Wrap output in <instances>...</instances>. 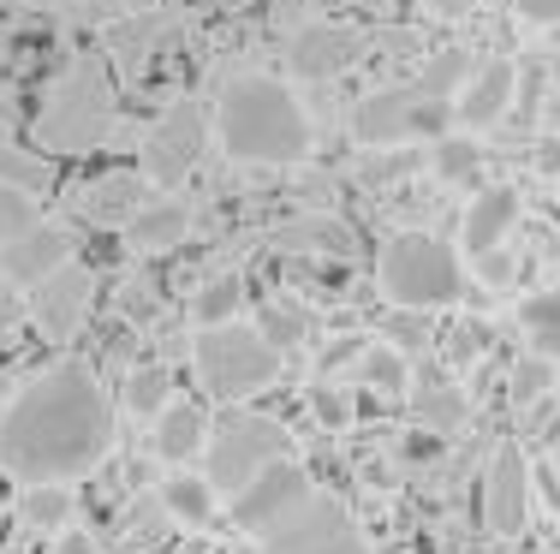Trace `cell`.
<instances>
[{
    "label": "cell",
    "instance_id": "f546056e",
    "mask_svg": "<svg viewBox=\"0 0 560 554\" xmlns=\"http://www.w3.org/2000/svg\"><path fill=\"white\" fill-rule=\"evenodd\" d=\"M435 174H442L447 185H465V191L483 179V150H477L471 131H459V138H435Z\"/></svg>",
    "mask_w": 560,
    "mask_h": 554
},
{
    "label": "cell",
    "instance_id": "ee69618b",
    "mask_svg": "<svg viewBox=\"0 0 560 554\" xmlns=\"http://www.w3.org/2000/svg\"><path fill=\"white\" fill-rule=\"evenodd\" d=\"M537 167H542V174H555V179H560V138H555V131L537 143Z\"/></svg>",
    "mask_w": 560,
    "mask_h": 554
},
{
    "label": "cell",
    "instance_id": "8d00e7d4",
    "mask_svg": "<svg viewBox=\"0 0 560 554\" xmlns=\"http://www.w3.org/2000/svg\"><path fill=\"white\" fill-rule=\"evenodd\" d=\"M489 346V328L483 322H459V328H453V364H465V358H477V352H483Z\"/></svg>",
    "mask_w": 560,
    "mask_h": 554
},
{
    "label": "cell",
    "instance_id": "7c38bea8",
    "mask_svg": "<svg viewBox=\"0 0 560 554\" xmlns=\"http://www.w3.org/2000/svg\"><path fill=\"white\" fill-rule=\"evenodd\" d=\"M143 203H150V179L143 174H96L66 191V221L114 233V227H131Z\"/></svg>",
    "mask_w": 560,
    "mask_h": 554
},
{
    "label": "cell",
    "instance_id": "8fae6325",
    "mask_svg": "<svg viewBox=\"0 0 560 554\" xmlns=\"http://www.w3.org/2000/svg\"><path fill=\"white\" fill-rule=\"evenodd\" d=\"M90 305H96V269H84V262H66V269H55V274H48V281L31 293V322L43 328V340L66 346V340H72L78 328L90 322Z\"/></svg>",
    "mask_w": 560,
    "mask_h": 554
},
{
    "label": "cell",
    "instance_id": "8992f818",
    "mask_svg": "<svg viewBox=\"0 0 560 554\" xmlns=\"http://www.w3.org/2000/svg\"><path fill=\"white\" fill-rule=\"evenodd\" d=\"M292 453V435L275 424V417H257V412H226L215 429H209V447H203V478L215 495H238L245 483H257L275 459Z\"/></svg>",
    "mask_w": 560,
    "mask_h": 554
},
{
    "label": "cell",
    "instance_id": "7bdbcfd3",
    "mask_svg": "<svg viewBox=\"0 0 560 554\" xmlns=\"http://www.w3.org/2000/svg\"><path fill=\"white\" fill-rule=\"evenodd\" d=\"M316 412H323V424H346V417H352V412H346V393H316Z\"/></svg>",
    "mask_w": 560,
    "mask_h": 554
},
{
    "label": "cell",
    "instance_id": "e0dca14e",
    "mask_svg": "<svg viewBox=\"0 0 560 554\" xmlns=\"http://www.w3.org/2000/svg\"><path fill=\"white\" fill-rule=\"evenodd\" d=\"M518 227V191L513 185H483V191L471 197V209H465V257H489V250H501V239Z\"/></svg>",
    "mask_w": 560,
    "mask_h": 554
},
{
    "label": "cell",
    "instance_id": "603a6c76",
    "mask_svg": "<svg viewBox=\"0 0 560 554\" xmlns=\"http://www.w3.org/2000/svg\"><path fill=\"white\" fill-rule=\"evenodd\" d=\"M167 537H173V512L162 507V495H138L114 531V549L119 554H155Z\"/></svg>",
    "mask_w": 560,
    "mask_h": 554
},
{
    "label": "cell",
    "instance_id": "60d3db41",
    "mask_svg": "<svg viewBox=\"0 0 560 554\" xmlns=\"http://www.w3.org/2000/svg\"><path fill=\"white\" fill-rule=\"evenodd\" d=\"M513 12L525 24H560V0H513Z\"/></svg>",
    "mask_w": 560,
    "mask_h": 554
},
{
    "label": "cell",
    "instance_id": "d6a6232c",
    "mask_svg": "<svg viewBox=\"0 0 560 554\" xmlns=\"http://www.w3.org/2000/svg\"><path fill=\"white\" fill-rule=\"evenodd\" d=\"M36 221H43V203L24 191H12V185H0V245L19 239V233H31Z\"/></svg>",
    "mask_w": 560,
    "mask_h": 554
},
{
    "label": "cell",
    "instance_id": "9c48e42d",
    "mask_svg": "<svg viewBox=\"0 0 560 554\" xmlns=\"http://www.w3.org/2000/svg\"><path fill=\"white\" fill-rule=\"evenodd\" d=\"M209 108L203 102H167L162 114H155V126L143 131V143H138V174L143 179H155V185H179L185 174L197 167V155H203V143H209Z\"/></svg>",
    "mask_w": 560,
    "mask_h": 554
},
{
    "label": "cell",
    "instance_id": "ab89813d",
    "mask_svg": "<svg viewBox=\"0 0 560 554\" xmlns=\"http://www.w3.org/2000/svg\"><path fill=\"white\" fill-rule=\"evenodd\" d=\"M48 554H102V549H96V537H90V531H78V524H66V531L55 537V549H48Z\"/></svg>",
    "mask_w": 560,
    "mask_h": 554
},
{
    "label": "cell",
    "instance_id": "7a4b0ae2",
    "mask_svg": "<svg viewBox=\"0 0 560 554\" xmlns=\"http://www.w3.org/2000/svg\"><path fill=\"white\" fill-rule=\"evenodd\" d=\"M215 138L245 167H299L311 155V114L275 72H238L215 96Z\"/></svg>",
    "mask_w": 560,
    "mask_h": 554
},
{
    "label": "cell",
    "instance_id": "bcb514c9",
    "mask_svg": "<svg viewBox=\"0 0 560 554\" xmlns=\"http://www.w3.org/2000/svg\"><path fill=\"white\" fill-rule=\"evenodd\" d=\"M542 126H549L555 138H560V96H549V108H542Z\"/></svg>",
    "mask_w": 560,
    "mask_h": 554
},
{
    "label": "cell",
    "instance_id": "ba28073f",
    "mask_svg": "<svg viewBox=\"0 0 560 554\" xmlns=\"http://www.w3.org/2000/svg\"><path fill=\"white\" fill-rule=\"evenodd\" d=\"M262 554H370L364 531L352 524V512L335 495H311L287 512L280 524L257 537Z\"/></svg>",
    "mask_w": 560,
    "mask_h": 554
},
{
    "label": "cell",
    "instance_id": "c3c4849f",
    "mask_svg": "<svg viewBox=\"0 0 560 554\" xmlns=\"http://www.w3.org/2000/svg\"><path fill=\"white\" fill-rule=\"evenodd\" d=\"M221 7H226V12H238V7H250V0H221Z\"/></svg>",
    "mask_w": 560,
    "mask_h": 554
},
{
    "label": "cell",
    "instance_id": "3957f363",
    "mask_svg": "<svg viewBox=\"0 0 560 554\" xmlns=\"http://www.w3.org/2000/svg\"><path fill=\"white\" fill-rule=\"evenodd\" d=\"M119 96H114V78L96 55H72L48 78L43 90V108H36V138L43 150L55 155H90V150H108L119 138Z\"/></svg>",
    "mask_w": 560,
    "mask_h": 554
},
{
    "label": "cell",
    "instance_id": "2e32d148",
    "mask_svg": "<svg viewBox=\"0 0 560 554\" xmlns=\"http://www.w3.org/2000/svg\"><path fill=\"white\" fill-rule=\"evenodd\" d=\"M513 90H518V66L513 60H483L471 72V84L459 90V102H453V126L483 131V126L506 120V114H513Z\"/></svg>",
    "mask_w": 560,
    "mask_h": 554
},
{
    "label": "cell",
    "instance_id": "83f0119b",
    "mask_svg": "<svg viewBox=\"0 0 560 554\" xmlns=\"http://www.w3.org/2000/svg\"><path fill=\"white\" fill-rule=\"evenodd\" d=\"M238 305H245V281H238V274L226 269V274H215V281H203V286L191 293V322H197V328L233 322Z\"/></svg>",
    "mask_w": 560,
    "mask_h": 554
},
{
    "label": "cell",
    "instance_id": "7dc6e473",
    "mask_svg": "<svg viewBox=\"0 0 560 554\" xmlns=\"http://www.w3.org/2000/svg\"><path fill=\"white\" fill-rule=\"evenodd\" d=\"M430 7H435V12H471L477 0H430Z\"/></svg>",
    "mask_w": 560,
    "mask_h": 554
},
{
    "label": "cell",
    "instance_id": "6da1fadb",
    "mask_svg": "<svg viewBox=\"0 0 560 554\" xmlns=\"http://www.w3.org/2000/svg\"><path fill=\"white\" fill-rule=\"evenodd\" d=\"M114 447V405L84 364H55L24 381L0 412V471L36 483H72L108 459Z\"/></svg>",
    "mask_w": 560,
    "mask_h": 554
},
{
    "label": "cell",
    "instance_id": "f6af8a7d",
    "mask_svg": "<svg viewBox=\"0 0 560 554\" xmlns=\"http://www.w3.org/2000/svg\"><path fill=\"white\" fill-rule=\"evenodd\" d=\"M0 7H96V0H0Z\"/></svg>",
    "mask_w": 560,
    "mask_h": 554
},
{
    "label": "cell",
    "instance_id": "5bb4252c",
    "mask_svg": "<svg viewBox=\"0 0 560 554\" xmlns=\"http://www.w3.org/2000/svg\"><path fill=\"white\" fill-rule=\"evenodd\" d=\"M483 524L495 537H518L530 524V459L518 441L495 447L483 471Z\"/></svg>",
    "mask_w": 560,
    "mask_h": 554
},
{
    "label": "cell",
    "instance_id": "44dd1931",
    "mask_svg": "<svg viewBox=\"0 0 560 554\" xmlns=\"http://www.w3.org/2000/svg\"><path fill=\"white\" fill-rule=\"evenodd\" d=\"M275 250H287V257H328L335 250V262L352 257V233L340 227L335 215H299V221H280L269 233Z\"/></svg>",
    "mask_w": 560,
    "mask_h": 554
},
{
    "label": "cell",
    "instance_id": "1f68e13d",
    "mask_svg": "<svg viewBox=\"0 0 560 554\" xmlns=\"http://www.w3.org/2000/svg\"><path fill=\"white\" fill-rule=\"evenodd\" d=\"M549 66H525L518 72V90H513V114L518 126H542V108H549Z\"/></svg>",
    "mask_w": 560,
    "mask_h": 554
},
{
    "label": "cell",
    "instance_id": "f1b7e54d",
    "mask_svg": "<svg viewBox=\"0 0 560 554\" xmlns=\"http://www.w3.org/2000/svg\"><path fill=\"white\" fill-rule=\"evenodd\" d=\"M173 405V369L167 364H138L126 376V412H138V417H162Z\"/></svg>",
    "mask_w": 560,
    "mask_h": 554
},
{
    "label": "cell",
    "instance_id": "52a82bcc",
    "mask_svg": "<svg viewBox=\"0 0 560 554\" xmlns=\"http://www.w3.org/2000/svg\"><path fill=\"white\" fill-rule=\"evenodd\" d=\"M447 126H453V102H430L418 84L370 90L352 108V138L364 150H399L411 138H447Z\"/></svg>",
    "mask_w": 560,
    "mask_h": 554
},
{
    "label": "cell",
    "instance_id": "7402d4cb",
    "mask_svg": "<svg viewBox=\"0 0 560 554\" xmlns=\"http://www.w3.org/2000/svg\"><path fill=\"white\" fill-rule=\"evenodd\" d=\"M162 43H167V19H162V12H131V19H119L108 31V55H114V66L126 78H138Z\"/></svg>",
    "mask_w": 560,
    "mask_h": 554
},
{
    "label": "cell",
    "instance_id": "30bf717a",
    "mask_svg": "<svg viewBox=\"0 0 560 554\" xmlns=\"http://www.w3.org/2000/svg\"><path fill=\"white\" fill-rule=\"evenodd\" d=\"M311 495H316L311 471L287 453V459H275L257 483H245V490L233 495V524H238V531H250V537H262L269 524H280L299 500H311Z\"/></svg>",
    "mask_w": 560,
    "mask_h": 554
},
{
    "label": "cell",
    "instance_id": "4fadbf2b",
    "mask_svg": "<svg viewBox=\"0 0 560 554\" xmlns=\"http://www.w3.org/2000/svg\"><path fill=\"white\" fill-rule=\"evenodd\" d=\"M364 55V31L346 19H311L292 31L287 43V66L292 78H311V84H328V78H340L346 66Z\"/></svg>",
    "mask_w": 560,
    "mask_h": 554
},
{
    "label": "cell",
    "instance_id": "277c9868",
    "mask_svg": "<svg viewBox=\"0 0 560 554\" xmlns=\"http://www.w3.org/2000/svg\"><path fill=\"white\" fill-rule=\"evenodd\" d=\"M191 364H197V381H203L209 400L221 405H238L250 393L275 388L287 376V358L262 340L257 322H215V328H197L191 334Z\"/></svg>",
    "mask_w": 560,
    "mask_h": 554
},
{
    "label": "cell",
    "instance_id": "d590c367",
    "mask_svg": "<svg viewBox=\"0 0 560 554\" xmlns=\"http://www.w3.org/2000/svg\"><path fill=\"white\" fill-rule=\"evenodd\" d=\"M518 322L537 334V346H549V340H560V286L555 293H537V298H525L518 305Z\"/></svg>",
    "mask_w": 560,
    "mask_h": 554
},
{
    "label": "cell",
    "instance_id": "4dcf8cb0",
    "mask_svg": "<svg viewBox=\"0 0 560 554\" xmlns=\"http://www.w3.org/2000/svg\"><path fill=\"white\" fill-rule=\"evenodd\" d=\"M0 185H12V191H24V197H43L48 185H55V167H48L43 155H31V150L0 138Z\"/></svg>",
    "mask_w": 560,
    "mask_h": 554
},
{
    "label": "cell",
    "instance_id": "b9f144b4",
    "mask_svg": "<svg viewBox=\"0 0 560 554\" xmlns=\"http://www.w3.org/2000/svg\"><path fill=\"white\" fill-rule=\"evenodd\" d=\"M19 316H24V305H19V286H7V281H0V340H7L12 328H19Z\"/></svg>",
    "mask_w": 560,
    "mask_h": 554
},
{
    "label": "cell",
    "instance_id": "9a60e30c",
    "mask_svg": "<svg viewBox=\"0 0 560 554\" xmlns=\"http://www.w3.org/2000/svg\"><path fill=\"white\" fill-rule=\"evenodd\" d=\"M78 257V233L72 227H55V221H36L31 233H19V239L0 245V281L7 286H43L55 269Z\"/></svg>",
    "mask_w": 560,
    "mask_h": 554
},
{
    "label": "cell",
    "instance_id": "4316f807",
    "mask_svg": "<svg viewBox=\"0 0 560 554\" xmlns=\"http://www.w3.org/2000/svg\"><path fill=\"white\" fill-rule=\"evenodd\" d=\"M471 72H477V66H471L465 48H435V55L418 66V90L430 102H447V96H459V90L471 84Z\"/></svg>",
    "mask_w": 560,
    "mask_h": 554
},
{
    "label": "cell",
    "instance_id": "74e56055",
    "mask_svg": "<svg viewBox=\"0 0 560 554\" xmlns=\"http://www.w3.org/2000/svg\"><path fill=\"white\" fill-rule=\"evenodd\" d=\"M513 269H518V262L506 257V250H489V257H477V281H483V286H513Z\"/></svg>",
    "mask_w": 560,
    "mask_h": 554
},
{
    "label": "cell",
    "instance_id": "5b68a950",
    "mask_svg": "<svg viewBox=\"0 0 560 554\" xmlns=\"http://www.w3.org/2000/svg\"><path fill=\"white\" fill-rule=\"evenodd\" d=\"M382 293L399 310H447L471 293L459 250L435 233H394L382 245Z\"/></svg>",
    "mask_w": 560,
    "mask_h": 554
},
{
    "label": "cell",
    "instance_id": "f907efd6",
    "mask_svg": "<svg viewBox=\"0 0 560 554\" xmlns=\"http://www.w3.org/2000/svg\"><path fill=\"white\" fill-rule=\"evenodd\" d=\"M7 554H12V549H7Z\"/></svg>",
    "mask_w": 560,
    "mask_h": 554
},
{
    "label": "cell",
    "instance_id": "e575fe53",
    "mask_svg": "<svg viewBox=\"0 0 560 554\" xmlns=\"http://www.w3.org/2000/svg\"><path fill=\"white\" fill-rule=\"evenodd\" d=\"M549 388H555V364L549 358H518V369H513V405L518 412H530Z\"/></svg>",
    "mask_w": 560,
    "mask_h": 554
},
{
    "label": "cell",
    "instance_id": "d4e9b609",
    "mask_svg": "<svg viewBox=\"0 0 560 554\" xmlns=\"http://www.w3.org/2000/svg\"><path fill=\"white\" fill-rule=\"evenodd\" d=\"M257 328H262V340L287 358V352H299L304 340H311V310L299 305V298H287V293H275V298H262V316H257Z\"/></svg>",
    "mask_w": 560,
    "mask_h": 554
},
{
    "label": "cell",
    "instance_id": "681fc988",
    "mask_svg": "<svg viewBox=\"0 0 560 554\" xmlns=\"http://www.w3.org/2000/svg\"><path fill=\"white\" fill-rule=\"evenodd\" d=\"M549 78H560V55H555V60H549Z\"/></svg>",
    "mask_w": 560,
    "mask_h": 554
},
{
    "label": "cell",
    "instance_id": "484cf974",
    "mask_svg": "<svg viewBox=\"0 0 560 554\" xmlns=\"http://www.w3.org/2000/svg\"><path fill=\"white\" fill-rule=\"evenodd\" d=\"M19 519L24 531H43V537H60L72 524V490L66 483H36V490L19 495Z\"/></svg>",
    "mask_w": 560,
    "mask_h": 554
},
{
    "label": "cell",
    "instance_id": "ffe728a7",
    "mask_svg": "<svg viewBox=\"0 0 560 554\" xmlns=\"http://www.w3.org/2000/svg\"><path fill=\"white\" fill-rule=\"evenodd\" d=\"M411 417H418L430 435H459L465 429V417H471V400H465L459 388H453L447 376H435V369H423L418 376V388H411Z\"/></svg>",
    "mask_w": 560,
    "mask_h": 554
},
{
    "label": "cell",
    "instance_id": "ac0fdd59",
    "mask_svg": "<svg viewBox=\"0 0 560 554\" xmlns=\"http://www.w3.org/2000/svg\"><path fill=\"white\" fill-rule=\"evenodd\" d=\"M209 412L197 400H173L162 417H155V429H150V447H155V459H167L173 471H185L191 459H203V447H209Z\"/></svg>",
    "mask_w": 560,
    "mask_h": 554
},
{
    "label": "cell",
    "instance_id": "836d02e7",
    "mask_svg": "<svg viewBox=\"0 0 560 554\" xmlns=\"http://www.w3.org/2000/svg\"><path fill=\"white\" fill-rule=\"evenodd\" d=\"M364 381H370V388H388V393H406L411 388V369H406V358H399L394 346H370L364 352Z\"/></svg>",
    "mask_w": 560,
    "mask_h": 554
},
{
    "label": "cell",
    "instance_id": "f35d334b",
    "mask_svg": "<svg viewBox=\"0 0 560 554\" xmlns=\"http://www.w3.org/2000/svg\"><path fill=\"white\" fill-rule=\"evenodd\" d=\"M364 352H370L364 334H340V340H328V346H323V369H340L346 358H364Z\"/></svg>",
    "mask_w": 560,
    "mask_h": 554
},
{
    "label": "cell",
    "instance_id": "d6986e66",
    "mask_svg": "<svg viewBox=\"0 0 560 554\" xmlns=\"http://www.w3.org/2000/svg\"><path fill=\"white\" fill-rule=\"evenodd\" d=\"M191 227H197V215L179 203V197H155V203L138 209V221L126 227V239H131L138 257H162V250L191 239Z\"/></svg>",
    "mask_w": 560,
    "mask_h": 554
},
{
    "label": "cell",
    "instance_id": "cb8c5ba5",
    "mask_svg": "<svg viewBox=\"0 0 560 554\" xmlns=\"http://www.w3.org/2000/svg\"><path fill=\"white\" fill-rule=\"evenodd\" d=\"M162 507L173 512V524H191V531H203V524H215V507H221V495L209 490V478L203 471H173V478L162 483Z\"/></svg>",
    "mask_w": 560,
    "mask_h": 554
}]
</instances>
